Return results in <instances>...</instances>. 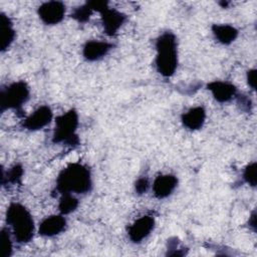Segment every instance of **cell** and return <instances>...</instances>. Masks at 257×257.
Instances as JSON below:
<instances>
[{
	"mask_svg": "<svg viewBox=\"0 0 257 257\" xmlns=\"http://www.w3.org/2000/svg\"><path fill=\"white\" fill-rule=\"evenodd\" d=\"M91 186L90 171L80 163L69 164L56 179V189L61 194H84L90 191Z\"/></svg>",
	"mask_w": 257,
	"mask_h": 257,
	"instance_id": "obj_1",
	"label": "cell"
},
{
	"mask_svg": "<svg viewBox=\"0 0 257 257\" xmlns=\"http://www.w3.org/2000/svg\"><path fill=\"white\" fill-rule=\"evenodd\" d=\"M177 39L172 32H165L160 35L156 42L157 56L156 67L160 74L165 77L172 76L178 66Z\"/></svg>",
	"mask_w": 257,
	"mask_h": 257,
	"instance_id": "obj_2",
	"label": "cell"
},
{
	"mask_svg": "<svg viewBox=\"0 0 257 257\" xmlns=\"http://www.w3.org/2000/svg\"><path fill=\"white\" fill-rule=\"evenodd\" d=\"M6 222L11 226L17 242L27 243L34 234V221L29 211L19 203L9 205L6 212Z\"/></svg>",
	"mask_w": 257,
	"mask_h": 257,
	"instance_id": "obj_3",
	"label": "cell"
},
{
	"mask_svg": "<svg viewBox=\"0 0 257 257\" xmlns=\"http://www.w3.org/2000/svg\"><path fill=\"white\" fill-rule=\"evenodd\" d=\"M78 126V114L75 109L58 115L55 119V128L52 137V142L55 144L63 143L67 145H77L78 137L76 130Z\"/></svg>",
	"mask_w": 257,
	"mask_h": 257,
	"instance_id": "obj_4",
	"label": "cell"
},
{
	"mask_svg": "<svg viewBox=\"0 0 257 257\" xmlns=\"http://www.w3.org/2000/svg\"><path fill=\"white\" fill-rule=\"evenodd\" d=\"M29 98V87L24 81H16L1 90V112L6 109L20 110Z\"/></svg>",
	"mask_w": 257,
	"mask_h": 257,
	"instance_id": "obj_5",
	"label": "cell"
},
{
	"mask_svg": "<svg viewBox=\"0 0 257 257\" xmlns=\"http://www.w3.org/2000/svg\"><path fill=\"white\" fill-rule=\"evenodd\" d=\"M65 14V5L59 1H49L41 4L38 8L39 18L47 25L59 23Z\"/></svg>",
	"mask_w": 257,
	"mask_h": 257,
	"instance_id": "obj_6",
	"label": "cell"
},
{
	"mask_svg": "<svg viewBox=\"0 0 257 257\" xmlns=\"http://www.w3.org/2000/svg\"><path fill=\"white\" fill-rule=\"evenodd\" d=\"M101 23L104 29V32L108 36H113L124 23L126 17L123 13L119 12L116 9L109 8L108 6L103 8L100 12Z\"/></svg>",
	"mask_w": 257,
	"mask_h": 257,
	"instance_id": "obj_7",
	"label": "cell"
},
{
	"mask_svg": "<svg viewBox=\"0 0 257 257\" xmlns=\"http://www.w3.org/2000/svg\"><path fill=\"white\" fill-rule=\"evenodd\" d=\"M154 227L155 219L152 216H142L128 227L127 234L134 243H140L150 235Z\"/></svg>",
	"mask_w": 257,
	"mask_h": 257,
	"instance_id": "obj_8",
	"label": "cell"
},
{
	"mask_svg": "<svg viewBox=\"0 0 257 257\" xmlns=\"http://www.w3.org/2000/svg\"><path fill=\"white\" fill-rule=\"evenodd\" d=\"M52 110L47 105H42L34 110L23 121V126L29 131H38L46 126L52 119Z\"/></svg>",
	"mask_w": 257,
	"mask_h": 257,
	"instance_id": "obj_9",
	"label": "cell"
},
{
	"mask_svg": "<svg viewBox=\"0 0 257 257\" xmlns=\"http://www.w3.org/2000/svg\"><path fill=\"white\" fill-rule=\"evenodd\" d=\"M214 98L219 102H227L231 100L237 92V88L230 82L215 80L207 85Z\"/></svg>",
	"mask_w": 257,
	"mask_h": 257,
	"instance_id": "obj_10",
	"label": "cell"
},
{
	"mask_svg": "<svg viewBox=\"0 0 257 257\" xmlns=\"http://www.w3.org/2000/svg\"><path fill=\"white\" fill-rule=\"evenodd\" d=\"M66 226V221L62 215H52L45 218L39 225L38 233L44 237H52L61 233Z\"/></svg>",
	"mask_w": 257,
	"mask_h": 257,
	"instance_id": "obj_11",
	"label": "cell"
},
{
	"mask_svg": "<svg viewBox=\"0 0 257 257\" xmlns=\"http://www.w3.org/2000/svg\"><path fill=\"white\" fill-rule=\"evenodd\" d=\"M178 179L174 175L158 176L153 184L154 195L158 199H164L170 196L177 187Z\"/></svg>",
	"mask_w": 257,
	"mask_h": 257,
	"instance_id": "obj_12",
	"label": "cell"
},
{
	"mask_svg": "<svg viewBox=\"0 0 257 257\" xmlns=\"http://www.w3.org/2000/svg\"><path fill=\"white\" fill-rule=\"evenodd\" d=\"M112 45L105 41H97V40H90L85 43L83 46L82 54L83 57L88 61L98 60L111 49Z\"/></svg>",
	"mask_w": 257,
	"mask_h": 257,
	"instance_id": "obj_13",
	"label": "cell"
},
{
	"mask_svg": "<svg viewBox=\"0 0 257 257\" xmlns=\"http://www.w3.org/2000/svg\"><path fill=\"white\" fill-rule=\"evenodd\" d=\"M206 119V110L203 106H195L190 108L182 115L183 124L191 130L196 131L203 126Z\"/></svg>",
	"mask_w": 257,
	"mask_h": 257,
	"instance_id": "obj_14",
	"label": "cell"
},
{
	"mask_svg": "<svg viewBox=\"0 0 257 257\" xmlns=\"http://www.w3.org/2000/svg\"><path fill=\"white\" fill-rule=\"evenodd\" d=\"M15 30L8 16L4 13L0 14V49L6 50L14 41Z\"/></svg>",
	"mask_w": 257,
	"mask_h": 257,
	"instance_id": "obj_15",
	"label": "cell"
},
{
	"mask_svg": "<svg viewBox=\"0 0 257 257\" xmlns=\"http://www.w3.org/2000/svg\"><path fill=\"white\" fill-rule=\"evenodd\" d=\"M212 31L216 39L226 45L232 43L238 36V30L229 24H214Z\"/></svg>",
	"mask_w": 257,
	"mask_h": 257,
	"instance_id": "obj_16",
	"label": "cell"
},
{
	"mask_svg": "<svg viewBox=\"0 0 257 257\" xmlns=\"http://www.w3.org/2000/svg\"><path fill=\"white\" fill-rule=\"evenodd\" d=\"M78 206V200L70 193L62 194L58 203V210L61 215H67L75 211Z\"/></svg>",
	"mask_w": 257,
	"mask_h": 257,
	"instance_id": "obj_17",
	"label": "cell"
},
{
	"mask_svg": "<svg viewBox=\"0 0 257 257\" xmlns=\"http://www.w3.org/2000/svg\"><path fill=\"white\" fill-rule=\"evenodd\" d=\"M23 175V168L21 165L16 164L12 168H10L9 171H7L6 174H2V183L6 180L7 183L11 184H17L21 181Z\"/></svg>",
	"mask_w": 257,
	"mask_h": 257,
	"instance_id": "obj_18",
	"label": "cell"
},
{
	"mask_svg": "<svg viewBox=\"0 0 257 257\" xmlns=\"http://www.w3.org/2000/svg\"><path fill=\"white\" fill-rule=\"evenodd\" d=\"M91 13H92L91 8L87 5V3H85L84 5H81L75 8L71 13V17L80 23H84L88 21Z\"/></svg>",
	"mask_w": 257,
	"mask_h": 257,
	"instance_id": "obj_19",
	"label": "cell"
},
{
	"mask_svg": "<svg viewBox=\"0 0 257 257\" xmlns=\"http://www.w3.org/2000/svg\"><path fill=\"white\" fill-rule=\"evenodd\" d=\"M1 249L2 257H9L12 254V241L10 239L9 231L2 229L1 231Z\"/></svg>",
	"mask_w": 257,
	"mask_h": 257,
	"instance_id": "obj_20",
	"label": "cell"
},
{
	"mask_svg": "<svg viewBox=\"0 0 257 257\" xmlns=\"http://www.w3.org/2000/svg\"><path fill=\"white\" fill-rule=\"evenodd\" d=\"M243 179L251 187H256V163H251L248 166H246L243 172Z\"/></svg>",
	"mask_w": 257,
	"mask_h": 257,
	"instance_id": "obj_21",
	"label": "cell"
},
{
	"mask_svg": "<svg viewBox=\"0 0 257 257\" xmlns=\"http://www.w3.org/2000/svg\"><path fill=\"white\" fill-rule=\"evenodd\" d=\"M149 186H150L149 180L146 177H143V178H140L136 182V186L135 187H136V191L139 194H144V193H146L148 191Z\"/></svg>",
	"mask_w": 257,
	"mask_h": 257,
	"instance_id": "obj_22",
	"label": "cell"
},
{
	"mask_svg": "<svg viewBox=\"0 0 257 257\" xmlns=\"http://www.w3.org/2000/svg\"><path fill=\"white\" fill-rule=\"evenodd\" d=\"M247 82L252 89L256 88V69H250L247 72Z\"/></svg>",
	"mask_w": 257,
	"mask_h": 257,
	"instance_id": "obj_23",
	"label": "cell"
},
{
	"mask_svg": "<svg viewBox=\"0 0 257 257\" xmlns=\"http://www.w3.org/2000/svg\"><path fill=\"white\" fill-rule=\"evenodd\" d=\"M249 226L252 227L253 230H255V228H256V214H255V212H253L252 215L249 218Z\"/></svg>",
	"mask_w": 257,
	"mask_h": 257,
	"instance_id": "obj_24",
	"label": "cell"
}]
</instances>
